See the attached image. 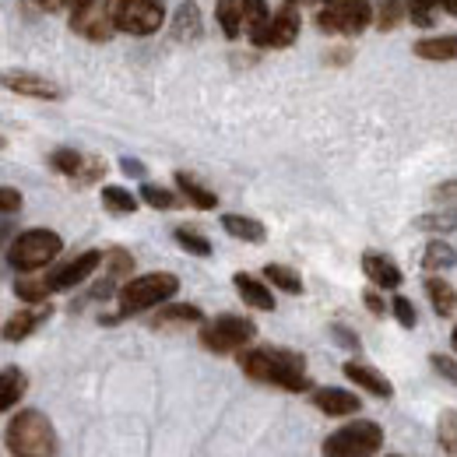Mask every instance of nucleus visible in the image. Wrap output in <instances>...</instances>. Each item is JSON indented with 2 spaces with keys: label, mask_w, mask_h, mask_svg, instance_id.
<instances>
[{
  "label": "nucleus",
  "mask_w": 457,
  "mask_h": 457,
  "mask_svg": "<svg viewBox=\"0 0 457 457\" xmlns=\"http://www.w3.org/2000/svg\"><path fill=\"white\" fill-rule=\"evenodd\" d=\"M243 377H250L253 384L264 387H282L288 395H303L313 391V380L306 373V359L303 352H292L282 345H257V348H243L236 355Z\"/></svg>",
  "instance_id": "obj_1"
},
{
  "label": "nucleus",
  "mask_w": 457,
  "mask_h": 457,
  "mask_svg": "<svg viewBox=\"0 0 457 457\" xmlns=\"http://www.w3.org/2000/svg\"><path fill=\"white\" fill-rule=\"evenodd\" d=\"M4 444L14 457H57L60 451L57 429L39 408H21L18 415H11Z\"/></svg>",
  "instance_id": "obj_2"
},
{
  "label": "nucleus",
  "mask_w": 457,
  "mask_h": 457,
  "mask_svg": "<svg viewBox=\"0 0 457 457\" xmlns=\"http://www.w3.org/2000/svg\"><path fill=\"white\" fill-rule=\"evenodd\" d=\"M179 292V278L170 271H148V275H137L130 282H123V288L116 292V310L113 317H103V324H116L123 317H134V313H145V310H159L162 303H170L172 295Z\"/></svg>",
  "instance_id": "obj_3"
},
{
  "label": "nucleus",
  "mask_w": 457,
  "mask_h": 457,
  "mask_svg": "<svg viewBox=\"0 0 457 457\" xmlns=\"http://www.w3.org/2000/svg\"><path fill=\"white\" fill-rule=\"evenodd\" d=\"M313 25L324 36L355 39L370 25H377V11H373V0H324L313 14Z\"/></svg>",
  "instance_id": "obj_4"
},
{
  "label": "nucleus",
  "mask_w": 457,
  "mask_h": 457,
  "mask_svg": "<svg viewBox=\"0 0 457 457\" xmlns=\"http://www.w3.org/2000/svg\"><path fill=\"white\" fill-rule=\"evenodd\" d=\"M63 250V239L54 228H25L11 246H7V264L18 275H39L43 268H50Z\"/></svg>",
  "instance_id": "obj_5"
},
{
  "label": "nucleus",
  "mask_w": 457,
  "mask_h": 457,
  "mask_svg": "<svg viewBox=\"0 0 457 457\" xmlns=\"http://www.w3.org/2000/svg\"><path fill=\"white\" fill-rule=\"evenodd\" d=\"M253 338H257V324L239 313H222L215 320H204L197 331L201 348L212 355H239L243 348H250Z\"/></svg>",
  "instance_id": "obj_6"
},
{
  "label": "nucleus",
  "mask_w": 457,
  "mask_h": 457,
  "mask_svg": "<svg viewBox=\"0 0 457 457\" xmlns=\"http://www.w3.org/2000/svg\"><path fill=\"white\" fill-rule=\"evenodd\" d=\"M384 447V426L373 419H355L342 429H335L324 440V457H373Z\"/></svg>",
  "instance_id": "obj_7"
},
{
  "label": "nucleus",
  "mask_w": 457,
  "mask_h": 457,
  "mask_svg": "<svg viewBox=\"0 0 457 457\" xmlns=\"http://www.w3.org/2000/svg\"><path fill=\"white\" fill-rule=\"evenodd\" d=\"M106 11L123 36H155L166 25V0H106Z\"/></svg>",
  "instance_id": "obj_8"
},
{
  "label": "nucleus",
  "mask_w": 457,
  "mask_h": 457,
  "mask_svg": "<svg viewBox=\"0 0 457 457\" xmlns=\"http://www.w3.org/2000/svg\"><path fill=\"white\" fill-rule=\"evenodd\" d=\"M299 32H303L299 11L282 4V7H275V11L268 14L264 25H257V29L250 32V46H257V50H288V46L299 39Z\"/></svg>",
  "instance_id": "obj_9"
},
{
  "label": "nucleus",
  "mask_w": 457,
  "mask_h": 457,
  "mask_svg": "<svg viewBox=\"0 0 457 457\" xmlns=\"http://www.w3.org/2000/svg\"><path fill=\"white\" fill-rule=\"evenodd\" d=\"M50 170L60 172L63 179H71L74 187H92L106 176V162L96 159V155H85V152H74V148H57L50 155Z\"/></svg>",
  "instance_id": "obj_10"
},
{
  "label": "nucleus",
  "mask_w": 457,
  "mask_h": 457,
  "mask_svg": "<svg viewBox=\"0 0 457 457\" xmlns=\"http://www.w3.org/2000/svg\"><path fill=\"white\" fill-rule=\"evenodd\" d=\"M103 264H106V250H85L74 261H67V264H60L54 271H46V286H50V292H67V288L88 282Z\"/></svg>",
  "instance_id": "obj_11"
},
{
  "label": "nucleus",
  "mask_w": 457,
  "mask_h": 457,
  "mask_svg": "<svg viewBox=\"0 0 457 457\" xmlns=\"http://www.w3.org/2000/svg\"><path fill=\"white\" fill-rule=\"evenodd\" d=\"M71 32L74 36H81V39H88V43H110L116 36V25L113 18H110V11H106V0L99 4H88V7H81V11H74L71 14Z\"/></svg>",
  "instance_id": "obj_12"
},
{
  "label": "nucleus",
  "mask_w": 457,
  "mask_h": 457,
  "mask_svg": "<svg viewBox=\"0 0 457 457\" xmlns=\"http://www.w3.org/2000/svg\"><path fill=\"white\" fill-rule=\"evenodd\" d=\"M106 275L96 282V286L88 288V299H110V295H116L120 288H123V282H130V275H134V257L123 250V246H113V250H106Z\"/></svg>",
  "instance_id": "obj_13"
},
{
  "label": "nucleus",
  "mask_w": 457,
  "mask_h": 457,
  "mask_svg": "<svg viewBox=\"0 0 457 457\" xmlns=\"http://www.w3.org/2000/svg\"><path fill=\"white\" fill-rule=\"evenodd\" d=\"M4 88L18 92L25 99H43V103H57L60 96H63L57 81H50V78H43L36 71H7L4 74Z\"/></svg>",
  "instance_id": "obj_14"
},
{
  "label": "nucleus",
  "mask_w": 457,
  "mask_h": 457,
  "mask_svg": "<svg viewBox=\"0 0 457 457\" xmlns=\"http://www.w3.org/2000/svg\"><path fill=\"white\" fill-rule=\"evenodd\" d=\"M50 317H54V306H50V303H29L25 310H18V313L4 324V342H25V338L36 335Z\"/></svg>",
  "instance_id": "obj_15"
},
{
  "label": "nucleus",
  "mask_w": 457,
  "mask_h": 457,
  "mask_svg": "<svg viewBox=\"0 0 457 457\" xmlns=\"http://www.w3.org/2000/svg\"><path fill=\"white\" fill-rule=\"evenodd\" d=\"M362 275L370 278V286L384 288V292H398L401 282H404V275H401V268L395 264V257L377 253V250H366L362 253Z\"/></svg>",
  "instance_id": "obj_16"
},
{
  "label": "nucleus",
  "mask_w": 457,
  "mask_h": 457,
  "mask_svg": "<svg viewBox=\"0 0 457 457\" xmlns=\"http://www.w3.org/2000/svg\"><path fill=\"white\" fill-rule=\"evenodd\" d=\"M310 401H313V408L324 411L328 419H348V415H355V411L362 408V401L355 398L352 391H345V387H313V391H310Z\"/></svg>",
  "instance_id": "obj_17"
},
{
  "label": "nucleus",
  "mask_w": 457,
  "mask_h": 457,
  "mask_svg": "<svg viewBox=\"0 0 457 457\" xmlns=\"http://www.w3.org/2000/svg\"><path fill=\"white\" fill-rule=\"evenodd\" d=\"M187 324H204V310L194 303H162L148 320L152 331H179Z\"/></svg>",
  "instance_id": "obj_18"
},
{
  "label": "nucleus",
  "mask_w": 457,
  "mask_h": 457,
  "mask_svg": "<svg viewBox=\"0 0 457 457\" xmlns=\"http://www.w3.org/2000/svg\"><path fill=\"white\" fill-rule=\"evenodd\" d=\"M345 380H352L359 391H366V395H373V398H395V387H391V380L380 373V370H373V366H366V362H355V359H348L342 366Z\"/></svg>",
  "instance_id": "obj_19"
},
{
  "label": "nucleus",
  "mask_w": 457,
  "mask_h": 457,
  "mask_svg": "<svg viewBox=\"0 0 457 457\" xmlns=\"http://www.w3.org/2000/svg\"><path fill=\"white\" fill-rule=\"evenodd\" d=\"M232 286L239 292V299L246 303V306H253V310H261V313H271L278 303H275V295H271V286L264 282V278H253V275H246V271H236L232 275Z\"/></svg>",
  "instance_id": "obj_20"
},
{
  "label": "nucleus",
  "mask_w": 457,
  "mask_h": 457,
  "mask_svg": "<svg viewBox=\"0 0 457 457\" xmlns=\"http://www.w3.org/2000/svg\"><path fill=\"white\" fill-rule=\"evenodd\" d=\"M170 32L176 43H197L204 36V18H201V7L194 0H183L176 7V14H172L170 21Z\"/></svg>",
  "instance_id": "obj_21"
},
{
  "label": "nucleus",
  "mask_w": 457,
  "mask_h": 457,
  "mask_svg": "<svg viewBox=\"0 0 457 457\" xmlns=\"http://www.w3.org/2000/svg\"><path fill=\"white\" fill-rule=\"evenodd\" d=\"M411 54L419 60H429V63H451L457 60V32H440V36H422Z\"/></svg>",
  "instance_id": "obj_22"
},
{
  "label": "nucleus",
  "mask_w": 457,
  "mask_h": 457,
  "mask_svg": "<svg viewBox=\"0 0 457 457\" xmlns=\"http://www.w3.org/2000/svg\"><path fill=\"white\" fill-rule=\"evenodd\" d=\"M422 288H426V295H429V303H433V310H436V317H454L457 313V288L444 278V275H426L422 278Z\"/></svg>",
  "instance_id": "obj_23"
},
{
  "label": "nucleus",
  "mask_w": 457,
  "mask_h": 457,
  "mask_svg": "<svg viewBox=\"0 0 457 457\" xmlns=\"http://www.w3.org/2000/svg\"><path fill=\"white\" fill-rule=\"evenodd\" d=\"M172 179H176V190L183 194V201H187V204H194V208H201V212L219 208V194H215V190H208V187H204L197 176H190V172L179 170Z\"/></svg>",
  "instance_id": "obj_24"
},
{
  "label": "nucleus",
  "mask_w": 457,
  "mask_h": 457,
  "mask_svg": "<svg viewBox=\"0 0 457 457\" xmlns=\"http://www.w3.org/2000/svg\"><path fill=\"white\" fill-rule=\"evenodd\" d=\"M451 268H457V250L444 236H433L426 243V250H422V271L426 275H444Z\"/></svg>",
  "instance_id": "obj_25"
},
{
  "label": "nucleus",
  "mask_w": 457,
  "mask_h": 457,
  "mask_svg": "<svg viewBox=\"0 0 457 457\" xmlns=\"http://www.w3.org/2000/svg\"><path fill=\"white\" fill-rule=\"evenodd\" d=\"M222 228H226L232 239H243V243H253V246L268 239L264 222H257L250 215H222Z\"/></svg>",
  "instance_id": "obj_26"
},
{
  "label": "nucleus",
  "mask_w": 457,
  "mask_h": 457,
  "mask_svg": "<svg viewBox=\"0 0 457 457\" xmlns=\"http://www.w3.org/2000/svg\"><path fill=\"white\" fill-rule=\"evenodd\" d=\"M0 387H4L0 408L11 411L18 401L25 398V391H29V377H25V370H18V366H4V380H0Z\"/></svg>",
  "instance_id": "obj_27"
},
{
  "label": "nucleus",
  "mask_w": 457,
  "mask_h": 457,
  "mask_svg": "<svg viewBox=\"0 0 457 457\" xmlns=\"http://www.w3.org/2000/svg\"><path fill=\"white\" fill-rule=\"evenodd\" d=\"M103 204H106V212L110 215H134L137 212V204H141V194H130L127 187H103Z\"/></svg>",
  "instance_id": "obj_28"
},
{
  "label": "nucleus",
  "mask_w": 457,
  "mask_h": 457,
  "mask_svg": "<svg viewBox=\"0 0 457 457\" xmlns=\"http://www.w3.org/2000/svg\"><path fill=\"white\" fill-rule=\"evenodd\" d=\"M264 278L271 282V288H278V292H286V295H303V278H299V271L295 268H288V264H264Z\"/></svg>",
  "instance_id": "obj_29"
},
{
  "label": "nucleus",
  "mask_w": 457,
  "mask_h": 457,
  "mask_svg": "<svg viewBox=\"0 0 457 457\" xmlns=\"http://www.w3.org/2000/svg\"><path fill=\"white\" fill-rule=\"evenodd\" d=\"M141 204H148V208H155V212H172V208H179L183 204V194H172L166 187H159V183H141Z\"/></svg>",
  "instance_id": "obj_30"
},
{
  "label": "nucleus",
  "mask_w": 457,
  "mask_h": 457,
  "mask_svg": "<svg viewBox=\"0 0 457 457\" xmlns=\"http://www.w3.org/2000/svg\"><path fill=\"white\" fill-rule=\"evenodd\" d=\"M215 21L222 29L226 39H239L246 29H243V14H239V4L236 0H219L215 4Z\"/></svg>",
  "instance_id": "obj_31"
},
{
  "label": "nucleus",
  "mask_w": 457,
  "mask_h": 457,
  "mask_svg": "<svg viewBox=\"0 0 457 457\" xmlns=\"http://www.w3.org/2000/svg\"><path fill=\"white\" fill-rule=\"evenodd\" d=\"M14 295L21 299V303H50V286H46V275H18V282H14Z\"/></svg>",
  "instance_id": "obj_32"
},
{
  "label": "nucleus",
  "mask_w": 457,
  "mask_h": 457,
  "mask_svg": "<svg viewBox=\"0 0 457 457\" xmlns=\"http://www.w3.org/2000/svg\"><path fill=\"white\" fill-rule=\"evenodd\" d=\"M415 228L422 232H433V236H447L457 232V208H444V212H426L415 219Z\"/></svg>",
  "instance_id": "obj_33"
},
{
  "label": "nucleus",
  "mask_w": 457,
  "mask_h": 457,
  "mask_svg": "<svg viewBox=\"0 0 457 457\" xmlns=\"http://www.w3.org/2000/svg\"><path fill=\"white\" fill-rule=\"evenodd\" d=\"M172 239H176L187 253H194V257H212V239H208L204 232H197V228H190V226L172 228Z\"/></svg>",
  "instance_id": "obj_34"
},
{
  "label": "nucleus",
  "mask_w": 457,
  "mask_h": 457,
  "mask_svg": "<svg viewBox=\"0 0 457 457\" xmlns=\"http://www.w3.org/2000/svg\"><path fill=\"white\" fill-rule=\"evenodd\" d=\"M401 21H408V0H380L377 7V29L395 32Z\"/></svg>",
  "instance_id": "obj_35"
},
{
  "label": "nucleus",
  "mask_w": 457,
  "mask_h": 457,
  "mask_svg": "<svg viewBox=\"0 0 457 457\" xmlns=\"http://www.w3.org/2000/svg\"><path fill=\"white\" fill-rule=\"evenodd\" d=\"M444 7L447 11V0H408V21L419 25V29H433V11Z\"/></svg>",
  "instance_id": "obj_36"
},
{
  "label": "nucleus",
  "mask_w": 457,
  "mask_h": 457,
  "mask_svg": "<svg viewBox=\"0 0 457 457\" xmlns=\"http://www.w3.org/2000/svg\"><path fill=\"white\" fill-rule=\"evenodd\" d=\"M236 4H239V14H243V29H246V36H250L257 25H264V21H268V14H271L268 0H236Z\"/></svg>",
  "instance_id": "obj_37"
},
{
  "label": "nucleus",
  "mask_w": 457,
  "mask_h": 457,
  "mask_svg": "<svg viewBox=\"0 0 457 457\" xmlns=\"http://www.w3.org/2000/svg\"><path fill=\"white\" fill-rule=\"evenodd\" d=\"M436 440L447 451V457H457V411H444L436 422Z\"/></svg>",
  "instance_id": "obj_38"
},
{
  "label": "nucleus",
  "mask_w": 457,
  "mask_h": 457,
  "mask_svg": "<svg viewBox=\"0 0 457 457\" xmlns=\"http://www.w3.org/2000/svg\"><path fill=\"white\" fill-rule=\"evenodd\" d=\"M391 313H395V320H398L404 331H411V328L419 324V313H415V306H411L408 295H395V299H391Z\"/></svg>",
  "instance_id": "obj_39"
},
{
  "label": "nucleus",
  "mask_w": 457,
  "mask_h": 457,
  "mask_svg": "<svg viewBox=\"0 0 457 457\" xmlns=\"http://www.w3.org/2000/svg\"><path fill=\"white\" fill-rule=\"evenodd\" d=\"M39 11H46V14H57V11H67V14H74V11H81V7H88V4H96V0H32Z\"/></svg>",
  "instance_id": "obj_40"
},
{
  "label": "nucleus",
  "mask_w": 457,
  "mask_h": 457,
  "mask_svg": "<svg viewBox=\"0 0 457 457\" xmlns=\"http://www.w3.org/2000/svg\"><path fill=\"white\" fill-rule=\"evenodd\" d=\"M429 366H433V370H436L444 380H451V384L457 387V359H451V355H440V352H433V355H429Z\"/></svg>",
  "instance_id": "obj_41"
},
{
  "label": "nucleus",
  "mask_w": 457,
  "mask_h": 457,
  "mask_svg": "<svg viewBox=\"0 0 457 457\" xmlns=\"http://www.w3.org/2000/svg\"><path fill=\"white\" fill-rule=\"evenodd\" d=\"M384 288H377V286H370L366 292H362V303H366V310L373 313V317H384V313H391V306L384 303V295H380Z\"/></svg>",
  "instance_id": "obj_42"
},
{
  "label": "nucleus",
  "mask_w": 457,
  "mask_h": 457,
  "mask_svg": "<svg viewBox=\"0 0 457 457\" xmlns=\"http://www.w3.org/2000/svg\"><path fill=\"white\" fill-rule=\"evenodd\" d=\"M331 338L342 345V348H348V352H359L362 348V342H359V335H352L345 324H331Z\"/></svg>",
  "instance_id": "obj_43"
},
{
  "label": "nucleus",
  "mask_w": 457,
  "mask_h": 457,
  "mask_svg": "<svg viewBox=\"0 0 457 457\" xmlns=\"http://www.w3.org/2000/svg\"><path fill=\"white\" fill-rule=\"evenodd\" d=\"M0 208H4V215H18L21 212V194L14 187H4L0 190Z\"/></svg>",
  "instance_id": "obj_44"
},
{
  "label": "nucleus",
  "mask_w": 457,
  "mask_h": 457,
  "mask_svg": "<svg viewBox=\"0 0 457 457\" xmlns=\"http://www.w3.org/2000/svg\"><path fill=\"white\" fill-rule=\"evenodd\" d=\"M120 170L123 176H134V179H145V162H137V159H120Z\"/></svg>",
  "instance_id": "obj_45"
},
{
  "label": "nucleus",
  "mask_w": 457,
  "mask_h": 457,
  "mask_svg": "<svg viewBox=\"0 0 457 457\" xmlns=\"http://www.w3.org/2000/svg\"><path fill=\"white\" fill-rule=\"evenodd\" d=\"M433 197H436V201H457V179H447V183H440V187L433 190Z\"/></svg>",
  "instance_id": "obj_46"
},
{
  "label": "nucleus",
  "mask_w": 457,
  "mask_h": 457,
  "mask_svg": "<svg viewBox=\"0 0 457 457\" xmlns=\"http://www.w3.org/2000/svg\"><path fill=\"white\" fill-rule=\"evenodd\" d=\"M324 60H328V63H335V67H342V63H348V60H352V50H348V46H338V50L324 54Z\"/></svg>",
  "instance_id": "obj_47"
},
{
  "label": "nucleus",
  "mask_w": 457,
  "mask_h": 457,
  "mask_svg": "<svg viewBox=\"0 0 457 457\" xmlns=\"http://www.w3.org/2000/svg\"><path fill=\"white\" fill-rule=\"evenodd\" d=\"M282 4H288V7H295V11H303V7H320L324 0H282Z\"/></svg>",
  "instance_id": "obj_48"
},
{
  "label": "nucleus",
  "mask_w": 457,
  "mask_h": 457,
  "mask_svg": "<svg viewBox=\"0 0 457 457\" xmlns=\"http://www.w3.org/2000/svg\"><path fill=\"white\" fill-rule=\"evenodd\" d=\"M447 14H451V18H457V0H447Z\"/></svg>",
  "instance_id": "obj_49"
},
{
  "label": "nucleus",
  "mask_w": 457,
  "mask_h": 457,
  "mask_svg": "<svg viewBox=\"0 0 457 457\" xmlns=\"http://www.w3.org/2000/svg\"><path fill=\"white\" fill-rule=\"evenodd\" d=\"M451 348L457 352V324H454V335H451Z\"/></svg>",
  "instance_id": "obj_50"
},
{
  "label": "nucleus",
  "mask_w": 457,
  "mask_h": 457,
  "mask_svg": "<svg viewBox=\"0 0 457 457\" xmlns=\"http://www.w3.org/2000/svg\"><path fill=\"white\" fill-rule=\"evenodd\" d=\"M387 457H398V454H387Z\"/></svg>",
  "instance_id": "obj_51"
}]
</instances>
